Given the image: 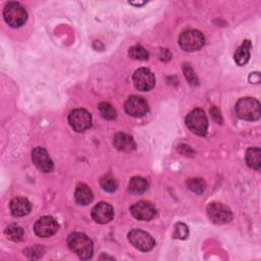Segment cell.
<instances>
[{"instance_id":"ba28073f","label":"cell","mask_w":261,"mask_h":261,"mask_svg":"<svg viewBox=\"0 0 261 261\" xmlns=\"http://www.w3.org/2000/svg\"><path fill=\"white\" fill-rule=\"evenodd\" d=\"M127 238L130 244L140 251L147 252L152 250L155 246V241L152 236L141 229L130 230L127 234Z\"/></svg>"},{"instance_id":"5bb4252c","label":"cell","mask_w":261,"mask_h":261,"mask_svg":"<svg viewBox=\"0 0 261 261\" xmlns=\"http://www.w3.org/2000/svg\"><path fill=\"white\" fill-rule=\"evenodd\" d=\"M114 216L113 208L106 202H100L92 209V217L98 223H107L112 220Z\"/></svg>"},{"instance_id":"7a4b0ae2","label":"cell","mask_w":261,"mask_h":261,"mask_svg":"<svg viewBox=\"0 0 261 261\" xmlns=\"http://www.w3.org/2000/svg\"><path fill=\"white\" fill-rule=\"evenodd\" d=\"M237 115L244 120H257L260 117V103L252 97L241 98L236 104Z\"/></svg>"},{"instance_id":"4316f807","label":"cell","mask_w":261,"mask_h":261,"mask_svg":"<svg viewBox=\"0 0 261 261\" xmlns=\"http://www.w3.org/2000/svg\"><path fill=\"white\" fill-rule=\"evenodd\" d=\"M182 69H184V73H185V76L188 80V82L193 86L197 85L198 84V79H197V75L195 74L193 68L189 64H184Z\"/></svg>"},{"instance_id":"8fae6325","label":"cell","mask_w":261,"mask_h":261,"mask_svg":"<svg viewBox=\"0 0 261 261\" xmlns=\"http://www.w3.org/2000/svg\"><path fill=\"white\" fill-rule=\"evenodd\" d=\"M124 109L128 115L141 117L148 112L149 106L144 98L139 96H130L124 104Z\"/></svg>"},{"instance_id":"3957f363","label":"cell","mask_w":261,"mask_h":261,"mask_svg":"<svg viewBox=\"0 0 261 261\" xmlns=\"http://www.w3.org/2000/svg\"><path fill=\"white\" fill-rule=\"evenodd\" d=\"M186 124L189 129L197 136H205L208 129V119L204 110L193 109L186 117Z\"/></svg>"},{"instance_id":"4fadbf2b","label":"cell","mask_w":261,"mask_h":261,"mask_svg":"<svg viewBox=\"0 0 261 261\" xmlns=\"http://www.w3.org/2000/svg\"><path fill=\"white\" fill-rule=\"evenodd\" d=\"M32 160L37 168L43 172H50L53 169V162L44 148H35L32 151Z\"/></svg>"},{"instance_id":"9c48e42d","label":"cell","mask_w":261,"mask_h":261,"mask_svg":"<svg viewBox=\"0 0 261 261\" xmlns=\"http://www.w3.org/2000/svg\"><path fill=\"white\" fill-rule=\"evenodd\" d=\"M133 82L138 90L149 91L155 85V76L149 68L141 67L134 72Z\"/></svg>"},{"instance_id":"277c9868","label":"cell","mask_w":261,"mask_h":261,"mask_svg":"<svg viewBox=\"0 0 261 261\" xmlns=\"http://www.w3.org/2000/svg\"><path fill=\"white\" fill-rule=\"evenodd\" d=\"M3 16L5 21L12 28H19L27 21V11L17 2H8L5 5Z\"/></svg>"},{"instance_id":"6da1fadb","label":"cell","mask_w":261,"mask_h":261,"mask_svg":"<svg viewBox=\"0 0 261 261\" xmlns=\"http://www.w3.org/2000/svg\"><path fill=\"white\" fill-rule=\"evenodd\" d=\"M69 249L81 259H90L93 255V243L86 234L82 232L70 233L67 238Z\"/></svg>"},{"instance_id":"5b68a950","label":"cell","mask_w":261,"mask_h":261,"mask_svg":"<svg viewBox=\"0 0 261 261\" xmlns=\"http://www.w3.org/2000/svg\"><path fill=\"white\" fill-rule=\"evenodd\" d=\"M205 43L204 35L197 30H189L184 33L178 38L179 47L187 52H193L199 50Z\"/></svg>"},{"instance_id":"83f0119b","label":"cell","mask_w":261,"mask_h":261,"mask_svg":"<svg viewBox=\"0 0 261 261\" xmlns=\"http://www.w3.org/2000/svg\"><path fill=\"white\" fill-rule=\"evenodd\" d=\"M249 81L252 84H258L260 82V74L259 72H252L249 76Z\"/></svg>"},{"instance_id":"484cf974","label":"cell","mask_w":261,"mask_h":261,"mask_svg":"<svg viewBox=\"0 0 261 261\" xmlns=\"http://www.w3.org/2000/svg\"><path fill=\"white\" fill-rule=\"evenodd\" d=\"M189 234V229L188 226L185 223H176L174 226V232H173V238L174 239H180L184 240L188 237Z\"/></svg>"},{"instance_id":"44dd1931","label":"cell","mask_w":261,"mask_h":261,"mask_svg":"<svg viewBox=\"0 0 261 261\" xmlns=\"http://www.w3.org/2000/svg\"><path fill=\"white\" fill-rule=\"evenodd\" d=\"M101 188L108 193H112L117 189V181L111 174H105L100 179Z\"/></svg>"},{"instance_id":"52a82bcc","label":"cell","mask_w":261,"mask_h":261,"mask_svg":"<svg viewBox=\"0 0 261 261\" xmlns=\"http://www.w3.org/2000/svg\"><path fill=\"white\" fill-rule=\"evenodd\" d=\"M68 122L73 130L85 132L92 125V115L86 109H74L68 115Z\"/></svg>"},{"instance_id":"ffe728a7","label":"cell","mask_w":261,"mask_h":261,"mask_svg":"<svg viewBox=\"0 0 261 261\" xmlns=\"http://www.w3.org/2000/svg\"><path fill=\"white\" fill-rule=\"evenodd\" d=\"M148 189V182L144 177L141 176H134L130 178L128 182V190L130 193L140 195L147 191Z\"/></svg>"},{"instance_id":"d6986e66","label":"cell","mask_w":261,"mask_h":261,"mask_svg":"<svg viewBox=\"0 0 261 261\" xmlns=\"http://www.w3.org/2000/svg\"><path fill=\"white\" fill-rule=\"evenodd\" d=\"M246 162L249 167L259 170L261 168V151L259 148H249L246 152Z\"/></svg>"},{"instance_id":"cb8c5ba5","label":"cell","mask_w":261,"mask_h":261,"mask_svg":"<svg viewBox=\"0 0 261 261\" xmlns=\"http://www.w3.org/2000/svg\"><path fill=\"white\" fill-rule=\"evenodd\" d=\"M98 110H99L101 116L105 119L111 120L116 117V111L109 103H106V102L100 103L98 105Z\"/></svg>"},{"instance_id":"e0dca14e","label":"cell","mask_w":261,"mask_h":261,"mask_svg":"<svg viewBox=\"0 0 261 261\" xmlns=\"http://www.w3.org/2000/svg\"><path fill=\"white\" fill-rule=\"evenodd\" d=\"M74 198L77 204L80 205H88L93 200V193L91 189L85 184H79L75 188Z\"/></svg>"},{"instance_id":"8992f818","label":"cell","mask_w":261,"mask_h":261,"mask_svg":"<svg viewBox=\"0 0 261 261\" xmlns=\"http://www.w3.org/2000/svg\"><path fill=\"white\" fill-rule=\"evenodd\" d=\"M207 214L210 220L216 224H225L232 219L229 208L218 202H212L207 206Z\"/></svg>"},{"instance_id":"603a6c76","label":"cell","mask_w":261,"mask_h":261,"mask_svg":"<svg viewBox=\"0 0 261 261\" xmlns=\"http://www.w3.org/2000/svg\"><path fill=\"white\" fill-rule=\"evenodd\" d=\"M128 55L130 58L137 59V60H147L149 58V54L147 50L141 45H135L130 47L128 50Z\"/></svg>"},{"instance_id":"7c38bea8","label":"cell","mask_w":261,"mask_h":261,"mask_svg":"<svg viewBox=\"0 0 261 261\" xmlns=\"http://www.w3.org/2000/svg\"><path fill=\"white\" fill-rule=\"evenodd\" d=\"M129 210L132 215L139 220H150L156 214L155 207L148 201H139Z\"/></svg>"},{"instance_id":"9a60e30c","label":"cell","mask_w":261,"mask_h":261,"mask_svg":"<svg viewBox=\"0 0 261 261\" xmlns=\"http://www.w3.org/2000/svg\"><path fill=\"white\" fill-rule=\"evenodd\" d=\"M9 208L11 214L16 217H21L30 213L32 209V205L27 198L23 197H15L10 201Z\"/></svg>"},{"instance_id":"ac0fdd59","label":"cell","mask_w":261,"mask_h":261,"mask_svg":"<svg viewBox=\"0 0 261 261\" xmlns=\"http://www.w3.org/2000/svg\"><path fill=\"white\" fill-rule=\"evenodd\" d=\"M250 50H251V42L249 40H245L242 45L236 50L233 59L236 63L240 66L246 64L250 58Z\"/></svg>"},{"instance_id":"30bf717a","label":"cell","mask_w":261,"mask_h":261,"mask_svg":"<svg viewBox=\"0 0 261 261\" xmlns=\"http://www.w3.org/2000/svg\"><path fill=\"white\" fill-rule=\"evenodd\" d=\"M58 227V223L53 217L43 216L36 221L34 225V230L37 236L41 238H48L56 233Z\"/></svg>"},{"instance_id":"d4e9b609","label":"cell","mask_w":261,"mask_h":261,"mask_svg":"<svg viewBox=\"0 0 261 261\" xmlns=\"http://www.w3.org/2000/svg\"><path fill=\"white\" fill-rule=\"evenodd\" d=\"M188 188L196 194H202L205 190V182L202 178H190L187 181Z\"/></svg>"},{"instance_id":"7402d4cb","label":"cell","mask_w":261,"mask_h":261,"mask_svg":"<svg viewBox=\"0 0 261 261\" xmlns=\"http://www.w3.org/2000/svg\"><path fill=\"white\" fill-rule=\"evenodd\" d=\"M5 233L7 236V238L13 242H19L22 240L23 238V230L20 226L16 225V224H11L9 225L6 230Z\"/></svg>"},{"instance_id":"2e32d148","label":"cell","mask_w":261,"mask_h":261,"mask_svg":"<svg viewBox=\"0 0 261 261\" xmlns=\"http://www.w3.org/2000/svg\"><path fill=\"white\" fill-rule=\"evenodd\" d=\"M114 147L122 152H130L135 150L136 144L133 140V138L124 133H118L114 136L113 140Z\"/></svg>"}]
</instances>
